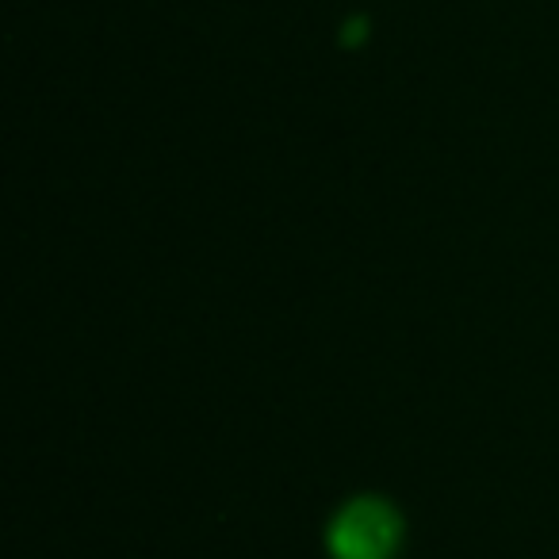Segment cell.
<instances>
[{
  "label": "cell",
  "mask_w": 559,
  "mask_h": 559,
  "mask_svg": "<svg viewBox=\"0 0 559 559\" xmlns=\"http://www.w3.org/2000/svg\"><path fill=\"white\" fill-rule=\"evenodd\" d=\"M399 544L403 518L383 498H353L326 528V548L334 559H395Z\"/></svg>",
  "instance_id": "obj_1"
}]
</instances>
